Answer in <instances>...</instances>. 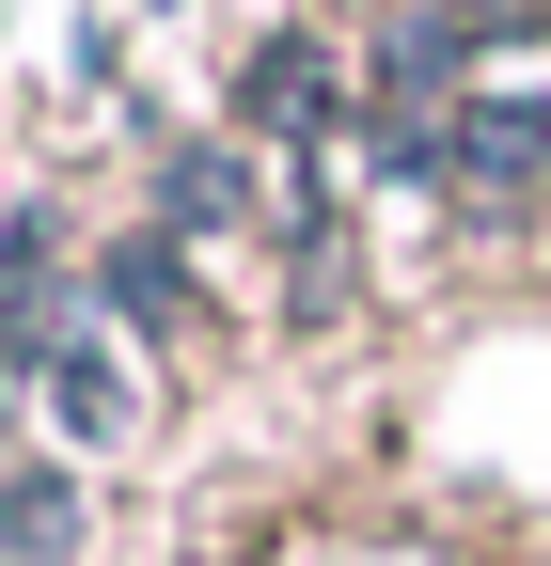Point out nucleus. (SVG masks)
Here are the masks:
<instances>
[{
	"label": "nucleus",
	"mask_w": 551,
	"mask_h": 566,
	"mask_svg": "<svg viewBox=\"0 0 551 566\" xmlns=\"http://www.w3.org/2000/svg\"><path fill=\"white\" fill-rule=\"evenodd\" d=\"M441 205L472 237H520L551 205V95H489V80H472L441 111Z\"/></svg>",
	"instance_id": "f03ea898"
},
{
	"label": "nucleus",
	"mask_w": 551,
	"mask_h": 566,
	"mask_svg": "<svg viewBox=\"0 0 551 566\" xmlns=\"http://www.w3.org/2000/svg\"><path fill=\"white\" fill-rule=\"evenodd\" d=\"M80 300L95 315H126V331H158V346H205L221 315H205V283H189V252L158 237V221H126V237H95V268H80Z\"/></svg>",
	"instance_id": "20e7f679"
},
{
	"label": "nucleus",
	"mask_w": 551,
	"mask_h": 566,
	"mask_svg": "<svg viewBox=\"0 0 551 566\" xmlns=\"http://www.w3.org/2000/svg\"><path fill=\"white\" fill-rule=\"evenodd\" d=\"M95 551V504H80V472H48V457H0V566H80Z\"/></svg>",
	"instance_id": "39448f33"
},
{
	"label": "nucleus",
	"mask_w": 551,
	"mask_h": 566,
	"mask_svg": "<svg viewBox=\"0 0 551 566\" xmlns=\"http://www.w3.org/2000/svg\"><path fill=\"white\" fill-rule=\"evenodd\" d=\"M520 17H551V0H520Z\"/></svg>",
	"instance_id": "423d86ee"
},
{
	"label": "nucleus",
	"mask_w": 551,
	"mask_h": 566,
	"mask_svg": "<svg viewBox=\"0 0 551 566\" xmlns=\"http://www.w3.org/2000/svg\"><path fill=\"white\" fill-rule=\"evenodd\" d=\"M32 394H48V424H63L80 457H126V441H143V378L111 363L95 300H63V315H48V346H32Z\"/></svg>",
	"instance_id": "7ed1b4c3"
},
{
	"label": "nucleus",
	"mask_w": 551,
	"mask_h": 566,
	"mask_svg": "<svg viewBox=\"0 0 551 566\" xmlns=\"http://www.w3.org/2000/svg\"><path fill=\"white\" fill-rule=\"evenodd\" d=\"M237 142L268 158V142H284V158H331V142L363 126V48L347 32H315V17H268L252 48H237Z\"/></svg>",
	"instance_id": "f257e3e1"
}]
</instances>
